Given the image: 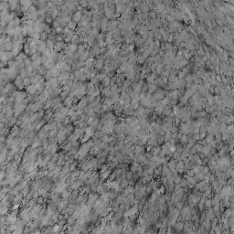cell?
Segmentation results:
<instances>
[{
  "instance_id": "74e56055",
  "label": "cell",
  "mask_w": 234,
  "mask_h": 234,
  "mask_svg": "<svg viewBox=\"0 0 234 234\" xmlns=\"http://www.w3.org/2000/svg\"><path fill=\"white\" fill-rule=\"evenodd\" d=\"M9 4L11 5V8L13 9V10H15V9H16L17 7H19L18 6V2H16V1H11V2H9Z\"/></svg>"
},
{
  "instance_id": "cb8c5ba5",
  "label": "cell",
  "mask_w": 234,
  "mask_h": 234,
  "mask_svg": "<svg viewBox=\"0 0 234 234\" xmlns=\"http://www.w3.org/2000/svg\"><path fill=\"white\" fill-rule=\"evenodd\" d=\"M37 87V92L39 93H42L43 91H44V88H45V82H39V83H38L36 85Z\"/></svg>"
},
{
  "instance_id": "d6986e66",
  "label": "cell",
  "mask_w": 234,
  "mask_h": 234,
  "mask_svg": "<svg viewBox=\"0 0 234 234\" xmlns=\"http://www.w3.org/2000/svg\"><path fill=\"white\" fill-rule=\"evenodd\" d=\"M15 85L16 87H17L18 89H22L24 87V82H23V79L21 78L20 76L16 77V81H15Z\"/></svg>"
},
{
  "instance_id": "5b68a950",
  "label": "cell",
  "mask_w": 234,
  "mask_h": 234,
  "mask_svg": "<svg viewBox=\"0 0 234 234\" xmlns=\"http://www.w3.org/2000/svg\"><path fill=\"white\" fill-rule=\"evenodd\" d=\"M189 37H190V35L188 34V32L186 29H183L182 31L178 33V38L180 39L181 42H185L186 40H187L189 38Z\"/></svg>"
},
{
  "instance_id": "4fadbf2b",
  "label": "cell",
  "mask_w": 234,
  "mask_h": 234,
  "mask_svg": "<svg viewBox=\"0 0 234 234\" xmlns=\"http://www.w3.org/2000/svg\"><path fill=\"white\" fill-rule=\"evenodd\" d=\"M42 107V103H40L39 102H37L33 104H30V111H32L33 113H36L38 111H39V110L41 109Z\"/></svg>"
},
{
  "instance_id": "d590c367",
  "label": "cell",
  "mask_w": 234,
  "mask_h": 234,
  "mask_svg": "<svg viewBox=\"0 0 234 234\" xmlns=\"http://www.w3.org/2000/svg\"><path fill=\"white\" fill-rule=\"evenodd\" d=\"M79 42H80V37H79L78 35H74L72 38V39H71V43L77 45Z\"/></svg>"
},
{
  "instance_id": "f1b7e54d",
  "label": "cell",
  "mask_w": 234,
  "mask_h": 234,
  "mask_svg": "<svg viewBox=\"0 0 234 234\" xmlns=\"http://www.w3.org/2000/svg\"><path fill=\"white\" fill-rule=\"evenodd\" d=\"M146 62V60L143 58L142 54H138L136 55V63H139V64H144Z\"/></svg>"
},
{
  "instance_id": "4dcf8cb0",
  "label": "cell",
  "mask_w": 234,
  "mask_h": 234,
  "mask_svg": "<svg viewBox=\"0 0 234 234\" xmlns=\"http://www.w3.org/2000/svg\"><path fill=\"white\" fill-rule=\"evenodd\" d=\"M156 12L154 10H151L148 12V16H149V18H150L151 20H154V19H156Z\"/></svg>"
},
{
  "instance_id": "83f0119b",
  "label": "cell",
  "mask_w": 234,
  "mask_h": 234,
  "mask_svg": "<svg viewBox=\"0 0 234 234\" xmlns=\"http://www.w3.org/2000/svg\"><path fill=\"white\" fill-rule=\"evenodd\" d=\"M12 46H13V44H12L10 40L8 39V40L3 45V48L5 49V50H10V49H12Z\"/></svg>"
},
{
  "instance_id": "f5cc1de1",
  "label": "cell",
  "mask_w": 234,
  "mask_h": 234,
  "mask_svg": "<svg viewBox=\"0 0 234 234\" xmlns=\"http://www.w3.org/2000/svg\"><path fill=\"white\" fill-rule=\"evenodd\" d=\"M170 132H172V133H177V128L176 127V126H172V128H171V130H170Z\"/></svg>"
},
{
  "instance_id": "f6af8a7d",
  "label": "cell",
  "mask_w": 234,
  "mask_h": 234,
  "mask_svg": "<svg viewBox=\"0 0 234 234\" xmlns=\"http://www.w3.org/2000/svg\"><path fill=\"white\" fill-rule=\"evenodd\" d=\"M80 5H81V7L82 8V7H86V6H88V2H86V1H81L80 3Z\"/></svg>"
},
{
  "instance_id": "d4e9b609",
  "label": "cell",
  "mask_w": 234,
  "mask_h": 234,
  "mask_svg": "<svg viewBox=\"0 0 234 234\" xmlns=\"http://www.w3.org/2000/svg\"><path fill=\"white\" fill-rule=\"evenodd\" d=\"M110 82H111V78L106 76L102 81V85H103V87H108V86H110Z\"/></svg>"
},
{
  "instance_id": "b9f144b4",
  "label": "cell",
  "mask_w": 234,
  "mask_h": 234,
  "mask_svg": "<svg viewBox=\"0 0 234 234\" xmlns=\"http://www.w3.org/2000/svg\"><path fill=\"white\" fill-rule=\"evenodd\" d=\"M147 91H148V83H144V85L142 86V89H141V93H146Z\"/></svg>"
},
{
  "instance_id": "836d02e7",
  "label": "cell",
  "mask_w": 234,
  "mask_h": 234,
  "mask_svg": "<svg viewBox=\"0 0 234 234\" xmlns=\"http://www.w3.org/2000/svg\"><path fill=\"white\" fill-rule=\"evenodd\" d=\"M53 107V100H47L46 101V105H45V109H50Z\"/></svg>"
},
{
  "instance_id": "3957f363",
  "label": "cell",
  "mask_w": 234,
  "mask_h": 234,
  "mask_svg": "<svg viewBox=\"0 0 234 234\" xmlns=\"http://www.w3.org/2000/svg\"><path fill=\"white\" fill-rule=\"evenodd\" d=\"M103 15L107 19H112L114 18V11H113L110 7L108 6H104L103 7Z\"/></svg>"
},
{
  "instance_id": "44dd1931",
  "label": "cell",
  "mask_w": 234,
  "mask_h": 234,
  "mask_svg": "<svg viewBox=\"0 0 234 234\" xmlns=\"http://www.w3.org/2000/svg\"><path fill=\"white\" fill-rule=\"evenodd\" d=\"M46 47H47V50H49V52H52L54 50V42L49 40V39H47V41H46Z\"/></svg>"
},
{
  "instance_id": "8d00e7d4",
  "label": "cell",
  "mask_w": 234,
  "mask_h": 234,
  "mask_svg": "<svg viewBox=\"0 0 234 234\" xmlns=\"http://www.w3.org/2000/svg\"><path fill=\"white\" fill-rule=\"evenodd\" d=\"M107 75H106V73H100V74H98V75H96L95 76V78L97 79L99 82H101V81H103L105 77H106Z\"/></svg>"
},
{
  "instance_id": "816d5d0a",
  "label": "cell",
  "mask_w": 234,
  "mask_h": 234,
  "mask_svg": "<svg viewBox=\"0 0 234 234\" xmlns=\"http://www.w3.org/2000/svg\"><path fill=\"white\" fill-rule=\"evenodd\" d=\"M109 174H110L109 171H105L103 174V178H106V177L109 176Z\"/></svg>"
},
{
  "instance_id": "e0dca14e",
  "label": "cell",
  "mask_w": 234,
  "mask_h": 234,
  "mask_svg": "<svg viewBox=\"0 0 234 234\" xmlns=\"http://www.w3.org/2000/svg\"><path fill=\"white\" fill-rule=\"evenodd\" d=\"M172 112H173V108L169 104L163 108V114L166 115V116H169L172 114Z\"/></svg>"
},
{
  "instance_id": "2e32d148",
  "label": "cell",
  "mask_w": 234,
  "mask_h": 234,
  "mask_svg": "<svg viewBox=\"0 0 234 234\" xmlns=\"http://www.w3.org/2000/svg\"><path fill=\"white\" fill-rule=\"evenodd\" d=\"M158 90V86L156 85L155 82L154 83H150V84H148V93L149 94H153L155 92H156Z\"/></svg>"
},
{
  "instance_id": "681fc988",
  "label": "cell",
  "mask_w": 234,
  "mask_h": 234,
  "mask_svg": "<svg viewBox=\"0 0 234 234\" xmlns=\"http://www.w3.org/2000/svg\"><path fill=\"white\" fill-rule=\"evenodd\" d=\"M216 82H217V83H221V76L216 75Z\"/></svg>"
},
{
  "instance_id": "7dc6e473",
  "label": "cell",
  "mask_w": 234,
  "mask_h": 234,
  "mask_svg": "<svg viewBox=\"0 0 234 234\" xmlns=\"http://www.w3.org/2000/svg\"><path fill=\"white\" fill-rule=\"evenodd\" d=\"M47 37H48V34L46 33V32H42V33H40V38L41 39H46L47 38Z\"/></svg>"
},
{
  "instance_id": "7bdbcfd3",
  "label": "cell",
  "mask_w": 234,
  "mask_h": 234,
  "mask_svg": "<svg viewBox=\"0 0 234 234\" xmlns=\"http://www.w3.org/2000/svg\"><path fill=\"white\" fill-rule=\"evenodd\" d=\"M52 115H53V113H52V111H50V110H48L47 112H46V115H45V119L46 120H49L50 117H51Z\"/></svg>"
},
{
  "instance_id": "9a60e30c",
  "label": "cell",
  "mask_w": 234,
  "mask_h": 234,
  "mask_svg": "<svg viewBox=\"0 0 234 234\" xmlns=\"http://www.w3.org/2000/svg\"><path fill=\"white\" fill-rule=\"evenodd\" d=\"M27 93L31 95H34V94H37V87L36 85H33V84H30L29 86L27 87Z\"/></svg>"
},
{
  "instance_id": "ba28073f",
  "label": "cell",
  "mask_w": 234,
  "mask_h": 234,
  "mask_svg": "<svg viewBox=\"0 0 234 234\" xmlns=\"http://www.w3.org/2000/svg\"><path fill=\"white\" fill-rule=\"evenodd\" d=\"M100 21H101V24H100L101 30L103 31V33H104L105 31H107V25H108V21H109V19H107L105 16H103Z\"/></svg>"
},
{
  "instance_id": "60d3db41",
  "label": "cell",
  "mask_w": 234,
  "mask_h": 234,
  "mask_svg": "<svg viewBox=\"0 0 234 234\" xmlns=\"http://www.w3.org/2000/svg\"><path fill=\"white\" fill-rule=\"evenodd\" d=\"M69 93H70L69 92H63V91H62V92L60 93V99L65 100L68 96H69Z\"/></svg>"
},
{
  "instance_id": "ee69618b",
  "label": "cell",
  "mask_w": 234,
  "mask_h": 234,
  "mask_svg": "<svg viewBox=\"0 0 234 234\" xmlns=\"http://www.w3.org/2000/svg\"><path fill=\"white\" fill-rule=\"evenodd\" d=\"M104 37H105V34H104V33H101V34H99V35H98V37H97V40H98V42L103 41Z\"/></svg>"
},
{
  "instance_id": "484cf974",
  "label": "cell",
  "mask_w": 234,
  "mask_h": 234,
  "mask_svg": "<svg viewBox=\"0 0 234 234\" xmlns=\"http://www.w3.org/2000/svg\"><path fill=\"white\" fill-rule=\"evenodd\" d=\"M69 111H70V108L67 107V106H65V107H63L62 106L60 109L59 110V112H60L63 116H65V117H66V116L68 115V114H69Z\"/></svg>"
},
{
  "instance_id": "5bb4252c",
  "label": "cell",
  "mask_w": 234,
  "mask_h": 234,
  "mask_svg": "<svg viewBox=\"0 0 234 234\" xmlns=\"http://www.w3.org/2000/svg\"><path fill=\"white\" fill-rule=\"evenodd\" d=\"M156 77H157V75L156 74L155 71H154L153 73H151V74H149V75H147V76H146V81H147L148 84L154 83L155 81L156 80Z\"/></svg>"
},
{
  "instance_id": "277c9868",
  "label": "cell",
  "mask_w": 234,
  "mask_h": 234,
  "mask_svg": "<svg viewBox=\"0 0 234 234\" xmlns=\"http://www.w3.org/2000/svg\"><path fill=\"white\" fill-rule=\"evenodd\" d=\"M87 104H88V99H87V97H82L81 99V101L78 103V104H77V110L82 112V110L85 109L87 107Z\"/></svg>"
},
{
  "instance_id": "f35d334b",
  "label": "cell",
  "mask_w": 234,
  "mask_h": 234,
  "mask_svg": "<svg viewBox=\"0 0 234 234\" xmlns=\"http://www.w3.org/2000/svg\"><path fill=\"white\" fill-rule=\"evenodd\" d=\"M20 5H24V6H27V7H31L32 2L31 1H21Z\"/></svg>"
},
{
  "instance_id": "ffe728a7",
  "label": "cell",
  "mask_w": 234,
  "mask_h": 234,
  "mask_svg": "<svg viewBox=\"0 0 234 234\" xmlns=\"http://www.w3.org/2000/svg\"><path fill=\"white\" fill-rule=\"evenodd\" d=\"M94 67L97 71H101L104 68V61L101 60H97L96 62L94 64Z\"/></svg>"
},
{
  "instance_id": "1f68e13d",
  "label": "cell",
  "mask_w": 234,
  "mask_h": 234,
  "mask_svg": "<svg viewBox=\"0 0 234 234\" xmlns=\"http://www.w3.org/2000/svg\"><path fill=\"white\" fill-rule=\"evenodd\" d=\"M27 69L26 68H23V69H21L20 70V77L22 79H24V78H26V77H27Z\"/></svg>"
},
{
  "instance_id": "db71d44e",
  "label": "cell",
  "mask_w": 234,
  "mask_h": 234,
  "mask_svg": "<svg viewBox=\"0 0 234 234\" xmlns=\"http://www.w3.org/2000/svg\"><path fill=\"white\" fill-rule=\"evenodd\" d=\"M180 121H181L180 119H178V118H176V119H175V124H176V125H179V124H180Z\"/></svg>"
},
{
  "instance_id": "6da1fadb",
  "label": "cell",
  "mask_w": 234,
  "mask_h": 234,
  "mask_svg": "<svg viewBox=\"0 0 234 234\" xmlns=\"http://www.w3.org/2000/svg\"><path fill=\"white\" fill-rule=\"evenodd\" d=\"M166 93L164 90H157L156 92H155L154 93L152 94V99L153 101H156V102H160L162 100L166 97Z\"/></svg>"
},
{
  "instance_id": "7a4b0ae2",
  "label": "cell",
  "mask_w": 234,
  "mask_h": 234,
  "mask_svg": "<svg viewBox=\"0 0 234 234\" xmlns=\"http://www.w3.org/2000/svg\"><path fill=\"white\" fill-rule=\"evenodd\" d=\"M27 102V101L25 100V101H24L23 103H16V105H15V109H14V114H15L16 116L21 114L22 112L26 109Z\"/></svg>"
},
{
  "instance_id": "7c38bea8",
  "label": "cell",
  "mask_w": 234,
  "mask_h": 234,
  "mask_svg": "<svg viewBox=\"0 0 234 234\" xmlns=\"http://www.w3.org/2000/svg\"><path fill=\"white\" fill-rule=\"evenodd\" d=\"M134 112H135V110L133 109L130 105H127V106L125 107V109L123 111V114L125 115H127V116H133L134 115Z\"/></svg>"
},
{
  "instance_id": "ab89813d",
  "label": "cell",
  "mask_w": 234,
  "mask_h": 234,
  "mask_svg": "<svg viewBox=\"0 0 234 234\" xmlns=\"http://www.w3.org/2000/svg\"><path fill=\"white\" fill-rule=\"evenodd\" d=\"M155 112H156V114H163V107H161V106L158 105L157 107L155 108Z\"/></svg>"
},
{
  "instance_id": "bcb514c9",
  "label": "cell",
  "mask_w": 234,
  "mask_h": 234,
  "mask_svg": "<svg viewBox=\"0 0 234 234\" xmlns=\"http://www.w3.org/2000/svg\"><path fill=\"white\" fill-rule=\"evenodd\" d=\"M171 136H172L171 132H167V134H166V135H165V140H166V141L170 140V138H171Z\"/></svg>"
},
{
  "instance_id": "7402d4cb",
  "label": "cell",
  "mask_w": 234,
  "mask_h": 234,
  "mask_svg": "<svg viewBox=\"0 0 234 234\" xmlns=\"http://www.w3.org/2000/svg\"><path fill=\"white\" fill-rule=\"evenodd\" d=\"M47 50V47H46V42L42 41L38 46V53H43Z\"/></svg>"
},
{
  "instance_id": "c3c4849f",
  "label": "cell",
  "mask_w": 234,
  "mask_h": 234,
  "mask_svg": "<svg viewBox=\"0 0 234 234\" xmlns=\"http://www.w3.org/2000/svg\"><path fill=\"white\" fill-rule=\"evenodd\" d=\"M62 31H63L62 27H57V28L55 29V32H56L57 34H60Z\"/></svg>"
},
{
  "instance_id": "9c48e42d",
  "label": "cell",
  "mask_w": 234,
  "mask_h": 234,
  "mask_svg": "<svg viewBox=\"0 0 234 234\" xmlns=\"http://www.w3.org/2000/svg\"><path fill=\"white\" fill-rule=\"evenodd\" d=\"M65 47H66V44H65L63 41H58L57 43L54 45V50H53V51H55L58 53V52L61 51L63 49H65Z\"/></svg>"
},
{
  "instance_id": "ac0fdd59",
  "label": "cell",
  "mask_w": 234,
  "mask_h": 234,
  "mask_svg": "<svg viewBox=\"0 0 234 234\" xmlns=\"http://www.w3.org/2000/svg\"><path fill=\"white\" fill-rule=\"evenodd\" d=\"M102 94H103V96H105L106 98H110V97H111V94H112L110 86H108V87H104V88L102 90Z\"/></svg>"
},
{
  "instance_id": "f546056e",
  "label": "cell",
  "mask_w": 234,
  "mask_h": 234,
  "mask_svg": "<svg viewBox=\"0 0 234 234\" xmlns=\"http://www.w3.org/2000/svg\"><path fill=\"white\" fill-rule=\"evenodd\" d=\"M177 80V76L173 75V74H169V76H168V78H167V81L169 82V83H174Z\"/></svg>"
},
{
  "instance_id": "4316f807",
  "label": "cell",
  "mask_w": 234,
  "mask_h": 234,
  "mask_svg": "<svg viewBox=\"0 0 234 234\" xmlns=\"http://www.w3.org/2000/svg\"><path fill=\"white\" fill-rule=\"evenodd\" d=\"M76 27H77V23H76V22H74L73 20H71L67 24V27L70 29V30H73V29H75V28H76Z\"/></svg>"
},
{
  "instance_id": "f907efd6",
  "label": "cell",
  "mask_w": 234,
  "mask_h": 234,
  "mask_svg": "<svg viewBox=\"0 0 234 234\" xmlns=\"http://www.w3.org/2000/svg\"><path fill=\"white\" fill-rule=\"evenodd\" d=\"M45 19H46V21H47L48 23H51V22H52V18H51V16H46V17H45Z\"/></svg>"
},
{
  "instance_id": "d6a6232c",
  "label": "cell",
  "mask_w": 234,
  "mask_h": 234,
  "mask_svg": "<svg viewBox=\"0 0 234 234\" xmlns=\"http://www.w3.org/2000/svg\"><path fill=\"white\" fill-rule=\"evenodd\" d=\"M23 82H24V86H29L30 83H31V78H29V77H26V78L23 79Z\"/></svg>"
},
{
  "instance_id": "11a10c76",
  "label": "cell",
  "mask_w": 234,
  "mask_h": 234,
  "mask_svg": "<svg viewBox=\"0 0 234 234\" xmlns=\"http://www.w3.org/2000/svg\"><path fill=\"white\" fill-rule=\"evenodd\" d=\"M206 136V132H201V134H200V136H199V138H204Z\"/></svg>"
},
{
  "instance_id": "603a6c76",
  "label": "cell",
  "mask_w": 234,
  "mask_h": 234,
  "mask_svg": "<svg viewBox=\"0 0 234 234\" xmlns=\"http://www.w3.org/2000/svg\"><path fill=\"white\" fill-rule=\"evenodd\" d=\"M74 103V97H71V96H68L66 99L64 100V103L67 107H70L71 104Z\"/></svg>"
},
{
  "instance_id": "e575fe53",
  "label": "cell",
  "mask_w": 234,
  "mask_h": 234,
  "mask_svg": "<svg viewBox=\"0 0 234 234\" xmlns=\"http://www.w3.org/2000/svg\"><path fill=\"white\" fill-rule=\"evenodd\" d=\"M47 72H48V70L44 67V66H43V67H40V69L38 70V74L41 75V76L42 75H46Z\"/></svg>"
},
{
  "instance_id": "52a82bcc",
  "label": "cell",
  "mask_w": 234,
  "mask_h": 234,
  "mask_svg": "<svg viewBox=\"0 0 234 234\" xmlns=\"http://www.w3.org/2000/svg\"><path fill=\"white\" fill-rule=\"evenodd\" d=\"M70 76H71V74H70V72H68V71L60 72V75L58 76V79H57L59 84L61 82H63V81H66V80H68V79H70Z\"/></svg>"
},
{
  "instance_id": "30bf717a",
  "label": "cell",
  "mask_w": 234,
  "mask_h": 234,
  "mask_svg": "<svg viewBox=\"0 0 234 234\" xmlns=\"http://www.w3.org/2000/svg\"><path fill=\"white\" fill-rule=\"evenodd\" d=\"M88 94L90 96H92V97H97V96H99L100 94V89L98 87H93V88H91L90 90L88 91Z\"/></svg>"
},
{
  "instance_id": "8fae6325",
  "label": "cell",
  "mask_w": 234,
  "mask_h": 234,
  "mask_svg": "<svg viewBox=\"0 0 234 234\" xmlns=\"http://www.w3.org/2000/svg\"><path fill=\"white\" fill-rule=\"evenodd\" d=\"M82 16H83V15H82V11H79V10L76 11V12L72 15V20L78 24L79 22L81 21V19H82Z\"/></svg>"
},
{
  "instance_id": "8992f818",
  "label": "cell",
  "mask_w": 234,
  "mask_h": 234,
  "mask_svg": "<svg viewBox=\"0 0 234 234\" xmlns=\"http://www.w3.org/2000/svg\"><path fill=\"white\" fill-rule=\"evenodd\" d=\"M104 41L105 43L107 44V46H111L114 44V38H113V35H112V32H107L105 34V37H104Z\"/></svg>"
}]
</instances>
